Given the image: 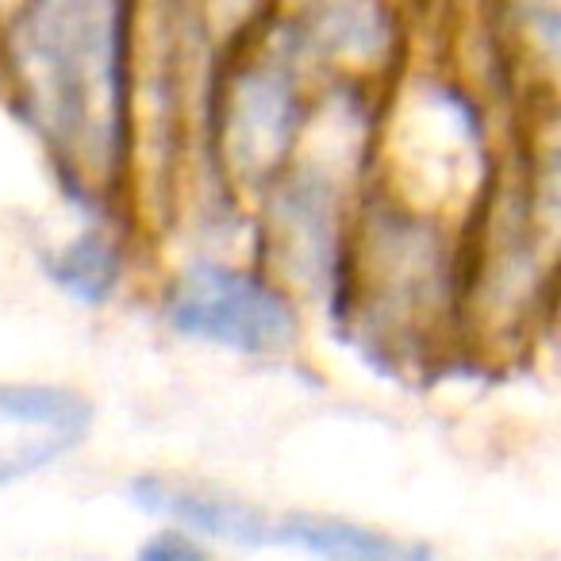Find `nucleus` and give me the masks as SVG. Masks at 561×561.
Listing matches in <instances>:
<instances>
[{"mask_svg": "<svg viewBox=\"0 0 561 561\" xmlns=\"http://www.w3.org/2000/svg\"><path fill=\"white\" fill-rule=\"evenodd\" d=\"M131 24L124 4H27L4 27L12 93L81 196L116 188L131 162Z\"/></svg>", "mask_w": 561, "mask_h": 561, "instance_id": "nucleus-1", "label": "nucleus"}, {"mask_svg": "<svg viewBox=\"0 0 561 561\" xmlns=\"http://www.w3.org/2000/svg\"><path fill=\"white\" fill-rule=\"evenodd\" d=\"M173 335L242 358H277L300 343V312L277 277L216 257L188 262L162 297Z\"/></svg>", "mask_w": 561, "mask_h": 561, "instance_id": "nucleus-2", "label": "nucleus"}, {"mask_svg": "<svg viewBox=\"0 0 561 561\" xmlns=\"http://www.w3.org/2000/svg\"><path fill=\"white\" fill-rule=\"evenodd\" d=\"M219 162L234 178H254V185H273L285 173L300 127L305 96L297 73L285 58L254 55L247 66L224 73L219 85Z\"/></svg>", "mask_w": 561, "mask_h": 561, "instance_id": "nucleus-3", "label": "nucleus"}, {"mask_svg": "<svg viewBox=\"0 0 561 561\" xmlns=\"http://www.w3.org/2000/svg\"><path fill=\"white\" fill-rule=\"evenodd\" d=\"M96 404L50 381H0V489L58 466L89 443Z\"/></svg>", "mask_w": 561, "mask_h": 561, "instance_id": "nucleus-4", "label": "nucleus"}, {"mask_svg": "<svg viewBox=\"0 0 561 561\" xmlns=\"http://www.w3.org/2000/svg\"><path fill=\"white\" fill-rule=\"evenodd\" d=\"M127 500L139 512L170 523V530L196 538V542H224L239 550H265L273 546V519L254 500L234 492L196 484L170 473H139L127 481Z\"/></svg>", "mask_w": 561, "mask_h": 561, "instance_id": "nucleus-5", "label": "nucleus"}, {"mask_svg": "<svg viewBox=\"0 0 561 561\" xmlns=\"http://www.w3.org/2000/svg\"><path fill=\"white\" fill-rule=\"evenodd\" d=\"M273 546H297L316 561H435V550L420 538L389 535L339 515L293 512L277 519Z\"/></svg>", "mask_w": 561, "mask_h": 561, "instance_id": "nucleus-6", "label": "nucleus"}, {"mask_svg": "<svg viewBox=\"0 0 561 561\" xmlns=\"http://www.w3.org/2000/svg\"><path fill=\"white\" fill-rule=\"evenodd\" d=\"M43 273L70 300H78L85 308H101L124 285V273H127L124 239L112 234L108 227H85L70 242L43 254Z\"/></svg>", "mask_w": 561, "mask_h": 561, "instance_id": "nucleus-7", "label": "nucleus"}, {"mask_svg": "<svg viewBox=\"0 0 561 561\" xmlns=\"http://www.w3.org/2000/svg\"><path fill=\"white\" fill-rule=\"evenodd\" d=\"M135 561H216V558H211V550L204 542L181 535V530L162 527L135 550Z\"/></svg>", "mask_w": 561, "mask_h": 561, "instance_id": "nucleus-8", "label": "nucleus"}]
</instances>
